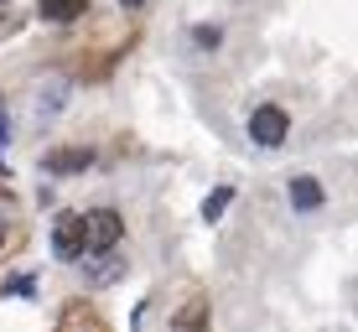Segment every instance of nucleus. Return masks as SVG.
Segmentation results:
<instances>
[{
  "instance_id": "nucleus-1",
  "label": "nucleus",
  "mask_w": 358,
  "mask_h": 332,
  "mask_svg": "<svg viewBox=\"0 0 358 332\" xmlns=\"http://www.w3.org/2000/svg\"><path fill=\"white\" fill-rule=\"evenodd\" d=\"M83 233H89L94 254H115L120 233H125V218H120L115 208H94V213H83Z\"/></svg>"
},
{
  "instance_id": "nucleus-2",
  "label": "nucleus",
  "mask_w": 358,
  "mask_h": 332,
  "mask_svg": "<svg viewBox=\"0 0 358 332\" xmlns=\"http://www.w3.org/2000/svg\"><path fill=\"white\" fill-rule=\"evenodd\" d=\"M286 135H291V120H286V109H280V104H260V109L250 115V140H255V145L275 151Z\"/></svg>"
},
{
  "instance_id": "nucleus-8",
  "label": "nucleus",
  "mask_w": 358,
  "mask_h": 332,
  "mask_svg": "<svg viewBox=\"0 0 358 332\" xmlns=\"http://www.w3.org/2000/svg\"><path fill=\"white\" fill-rule=\"evenodd\" d=\"M89 166V151H52L47 156V171H83Z\"/></svg>"
},
{
  "instance_id": "nucleus-7",
  "label": "nucleus",
  "mask_w": 358,
  "mask_h": 332,
  "mask_svg": "<svg viewBox=\"0 0 358 332\" xmlns=\"http://www.w3.org/2000/svg\"><path fill=\"white\" fill-rule=\"evenodd\" d=\"M208 327V301H187L177 317V332H203Z\"/></svg>"
},
{
  "instance_id": "nucleus-3",
  "label": "nucleus",
  "mask_w": 358,
  "mask_h": 332,
  "mask_svg": "<svg viewBox=\"0 0 358 332\" xmlns=\"http://www.w3.org/2000/svg\"><path fill=\"white\" fill-rule=\"evenodd\" d=\"M83 250H89L83 218L78 213H57V224H52V254H57V260H78Z\"/></svg>"
},
{
  "instance_id": "nucleus-5",
  "label": "nucleus",
  "mask_w": 358,
  "mask_h": 332,
  "mask_svg": "<svg viewBox=\"0 0 358 332\" xmlns=\"http://www.w3.org/2000/svg\"><path fill=\"white\" fill-rule=\"evenodd\" d=\"M322 182L317 177H291V208H301V213H317V208H322Z\"/></svg>"
},
{
  "instance_id": "nucleus-4",
  "label": "nucleus",
  "mask_w": 358,
  "mask_h": 332,
  "mask_svg": "<svg viewBox=\"0 0 358 332\" xmlns=\"http://www.w3.org/2000/svg\"><path fill=\"white\" fill-rule=\"evenodd\" d=\"M36 16H42V21H57V27H68V21L89 16V0H36Z\"/></svg>"
},
{
  "instance_id": "nucleus-6",
  "label": "nucleus",
  "mask_w": 358,
  "mask_h": 332,
  "mask_svg": "<svg viewBox=\"0 0 358 332\" xmlns=\"http://www.w3.org/2000/svg\"><path fill=\"white\" fill-rule=\"evenodd\" d=\"M109 280H120V254H99L89 265V286H109Z\"/></svg>"
},
{
  "instance_id": "nucleus-10",
  "label": "nucleus",
  "mask_w": 358,
  "mask_h": 332,
  "mask_svg": "<svg viewBox=\"0 0 358 332\" xmlns=\"http://www.w3.org/2000/svg\"><path fill=\"white\" fill-rule=\"evenodd\" d=\"M192 42H197V47H218V27H197Z\"/></svg>"
},
{
  "instance_id": "nucleus-12",
  "label": "nucleus",
  "mask_w": 358,
  "mask_h": 332,
  "mask_svg": "<svg viewBox=\"0 0 358 332\" xmlns=\"http://www.w3.org/2000/svg\"><path fill=\"white\" fill-rule=\"evenodd\" d=\"M0 239H6V224H0Z\"/></svg>"
},
{
  "instance_id": "nucleus-9",
  "label": "nucleus",
  "mask_w": 358,
  "mask_h": 332,
  "mask_svg": "<svg viewBox=\"0 0 358 332\" xmlns=\"http://www.w3.org/2000/svg\"><path fill=\"white\" fill-rule=\"evenodd\" d=\"M234 203V187H218L213 192V198H203V218H208V224H218V218H224V208Z\"/></svg>"
},
{
  "instance_id": "nucleus-11",
  "label": "nucleus",
  "mask_w": 358,
  "mask_h": 332,
  "mask_svg": "<svg viewBox=\"0 0 358 332\" xmlns=\"http://www.w3.org/2000/svg\"><path fill=\"white\" fill-rule=\"evenodd\" d=\"M120 6H125V10H135V6H145V0H120Z\"/></svg>"
}]
</instances>
